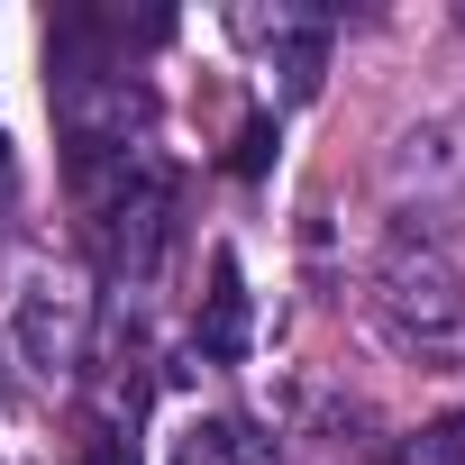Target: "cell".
<instances>
[{"instance_id":"6da1fadb","label":"cell","mask_w":465,"mask_h":465,"mask_svg":"<svg viewBox=\"0 0 465 465\" xmlns=\"http://www.w3.org/2000/svg\"><path fill=\"white\" fill-rule=\"evenodd\" d=\"M74 210H83V247L110 283H155L164 247H173V173L164 155H110V164H74Z\"/></svg>"},{"instance_id":"7a4b0ae2","label":"cell","mask_w":465,"mask_h":465,"mask_svg":"<svg viewBox=\"0 0 465 465\" xmlns=\"http://www.w3.org/2000/svg\"><path fill=\"white\" fill-rule=\"evenodd\" d=\"M55 128L64 164H110L155 146V92L128 74V55H55Z\"/></svg>"},{"instance_id":"3957f363","label":"cell","mask_w":465,"mask_h":465,"mask_svg":"<svg viewBox=\"0 0 465 465\" xmlns=\"http://www.w3.org/2000/svg\"><path fill=\"white\" fill-rule=\"evenodd\" d=\"M374 311L401 338H420V347H438V338L465 329V274H456V256L429 238V228H392V238H383V256H374Z\"/></svg>"},{"instance_id":"277c9868","label":"cell","mask_w":465,"mask_h":465,"mask_svg":"<svg viewBox=\"0 0 465 465\" xmlns=\"http://www.w3.org/2000/svg\"><path fill=\"white\" fill-rule=\"evenodd\" d=\"M92 320H101V311H92V292H83L74 274H37V283L19 292V320H10V329H19V356H28L46 383H74V374L92 365Z\"/></svg>"},{"instance_id":"5b68a950","label":"cell","mask_w":465,"mask_h":465,"mask_svg":"<svg viewBox=\"0 0 465 465\" xmlns=\"http://www.w3.org/2000/svg\"><path fill=\"white\" fill-rule=\"evenodd\" d=\"M238 37L283 74V92H292V101H311V92H320V74H329V10H302V0L238 10Z\"/></svg>"},{"instance_id":"8992f818","label":"cell","mask_w":465,"mask_h":465,"mask_svg":"<svg viewBox=\"0 0 465 465\" xmlns=\"http://www.w3.org/2000/svg\"><path fill=\"white\" fill-rule=\"evenodd\" d=\"M192 356L210 365H247V274L238 256H210V292H201V320H192Z\"/></svg>"},{"instance_id":"52a82bcc","label":"cell","mask_w":465,"mask_h":465,"mask_svg":"<svg viewBox=\"0 0 465 465\" xmlns=\"http://www.w3.org/2000/svg\"><path fill=\"white\" fill-rule=\"evenodd\" d=\"M173 465H274V447H265L247 420H201V429L173 447Z\"/></svg>"},{"instance_id":"ba28073f","label":"cell","mask_w":465,"mask_h":465,"mask_svg":"<svg viewBox=\"0 0 465 465\" xmlns=\"http://www.w3.org/2000/svg\"><path fill=\"white\" fill-rule=\"evenodd\" d=\"M401 465H465V411L429 420V429L411 438V456H401Z\"/></svg>"},{"instance_id":"9c48e42d","label":"cell","mask_w":465,"mask_h":465,"mask_svg":"<svg viewBox=\"0 0 465 465\" xmlns=\"http://www.w3.org/2000/svg\"><path fill=\"white\" fill-rule=\"evenodd\" d=\"M265 164H274V119H247L228 146V173H265Z\"/></svg>"},{"instance_id":"30bf717a","label":"cell","mask_w":465,"mask_h":465,"mask_svg":"<svg viewBox=\"0 0 465 465\" xmlns=\"http://www.w3.org/2000/svg\"><path fill=\"white\" fill-rule=\"evenodd\" d=\"M74 465H137V438H92Z\"/></svg>"},{"instance_id":"8fae6325","label":"cell","mask_w":465,"mask_h":465,"mask_svg":"<svg viewBox=\"0 0 465 465\" xmlns=\"http://www.w3.org/2000/svg\"><path fill=\"white\" fill-rule=\"evenodd\" d=\"M10 201H19V155H10V137H0V219H10Z\"/></svg>"},{"instance_id":"7c38bea8","label":"cell","mask_w":465,"mask_h":465,"mask_svg":"<svg viewBox=\"0 0 465 465\" xmlns=\"http://www.w3.org/2000/svg\"><path fill=\"white\" fill-rule=\"evenodd\" d=\"M456 28H465V0H456Z\"/></svg>"}]
</instances>
